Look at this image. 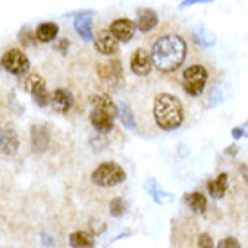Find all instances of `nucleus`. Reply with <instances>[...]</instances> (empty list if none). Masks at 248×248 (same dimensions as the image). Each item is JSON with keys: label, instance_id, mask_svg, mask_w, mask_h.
Here are the masks:
<instances>
[{"label": "nucleus", "instance_id": "nucleus-1", "mask_svg": "<svg viewBox=\"0 0 248 248\" xmlns=\"http://www.w3.org/2000/svg\"><path fill=\"white\" fill-rule=\"evenodd\" d=\"M187 42L180 34H164L156 40L153 47H151V63L156 67V70H160L164 74H171L174 70L184 65L187 60Z\"/></svg>", "mask_w": 248, "mask_h": 248}, {"label": "nucleus", "instance_id": "nucleus-2", "mask_svg": "<svg viewBox=\"0 0 248 248\" xmlns=\"http://www.w3.org/2000/svg\"><path fill=\"white\" fill-rule=\"evenodd\" d=\"M153 117L156 126L164 131H173L184 123V108L180 99L171 93H158L153 103Z\"/></svg>", "mask_w": 248, "mask_h": 248}, {"label": "nucleus", "instance_id": "nucleus-3", "mask_svg": "<svg viewBox=\"0 0 248 248\" xmlns=\"http://www.w3.org/2000/svg\"><path fill=\"white\" fill-rule=\"evenodd\" d=\"M209 81V70L202 63H192L182 72V90L191 95V97H200L203 93L205 87Z\"/></svg>", "mask_w": 248, "mask_h": 248}, {"label": "nucleus", "instance_id": "nucleus-4", "mask_svg": "<svg viewBox=\"0 0 248 248\" xmlns=\"http://www.w3.org/2000/svg\"><path fill=\"white\" fill-rule=\"evenodd\" d=\"M90 178L95 186L108 189V187H115L119 184H123L126 180V171L119 166L117 162H105V164H101L93 169Z\"/></svg>", "mask_w": 248, "mask_h": 248}, {"label": "nucleus", "instance_id": "nucleus-5", "mask_svg": "<svg viewBox=\"0 0 248 248\" xmlns=\"http://www.w3.org/2000/svg\"><path fill=\"white\" fill-rule=\"evenodd\" d=\"M22 87L25 92H29L32 95V99L38 106H47L50 99V93L47 90L45 81L42 79V76L38 74H27L22 81Z\"/></svg>", "mask_w": 248, "mask_h": 248}, {"label": "nucleus", "instance_id": "nucleus-6", "mask_svg": "<svg viewBox=\"0 0 248 248\" xmlns=\"http://www.w3.org/2000/svg\"><path fill=\"white\" fill-rule=\"evenodd\" d=\"M2 63V67L6 68L9 74H15V76H24L29 72V67H31V63L27 60L22 50L18 49H9L4 52V56L0 60Z\"/></svg>", "mask_w": 248, "mask_h": 248}, {"label": "nucleus", "instance_id": "nucleus-7", "mask_svg": "<svg viewBox=\"0 0 248 248\" xmlns=\"http://www.w3.org/2000/svg\"><path fill=\"white\" fill-rule=\"evenodd\" d=\"M93 42V47L97 52L101 54H106V56H110V54H115L119 49V42L117 38L113 36L110 31H99L95 34V38H92Z\"/></svg>", "mask_w": 248, "mask_h": 248}, {"label": "nucleus", "instance_id": "nucleus-8", "mask_svg": "<svg viewBox=\"0 0 248 248\" xmlns=\"http://www.w3.org/2000/svg\"><path fill=\"white\" fill-rule=\"evenodd\" d=\"M49 103L52 105V110L58 113H67L72 105H74V95L70 93L67 88H56L54 92L50 93Z\"/></svg>", "mask_w": 248, "mask_h": 248}, {"label": "nucleus", "instance_id": "nucleus-9", "mask_svg": "<svg viewBox=\"0 0 248 248\" xmlns=\"http://www.w3.org/2000/svg\"><path fill=\"white\" fill-rule=\"evenodd\" d=\"M113 121H115V115L101 108H92L90 112V123L99 133H110L113 130Z\"/></svg>", "mask_w": 248, "mask_h": 248}, {"label": "nucleus", "instance_id": "nucleus-10", "mask_svg": "<svg viewBox=\"0 0 248 248\" xmlns=\"http://www.w3.org/2000/svg\"><path fill=\"white\" fill-rule=\"evenodd\" d=\"M135 22H131L128 18H119L113 20L110 25V32L117 38V42H130L131 38L135 36Z\"/></svg>", "mask_w": 248, "mask_h": 248}, {"label": "nucleus", "instance_id": "nucleus-11", "mask_svg": "<svg viewBox=\"0 0 248 248\" xmlns=\"http://www.w3.org/2000/svg\"><path fill=\"white\" fill-rule=\"evenodd\" d=\"M20 148V139L16 131L11 128H0V153L13 156Z\"/></svg>", "mask_w": 248, "mask_h": 248}, {"label": "nucleus", "instance_id": "nucleus-12", "mask_svg": "<svg viewBox=\"0 0 248 248\" xmlns=\"http://www.w3.org/2000/svg\"><path fill=\"white\" fill-rule=\"evenodd\" d=\"M50 142V131L47 126H32L31 128V148L36 155H42L47 151Z\"/></svg>", "mask_w": 248, "mask_h": 248}, {"label": "nucleus", "instance_id": "nucleus-13", "mask_svg": "<svg viewBox=\"0 0 248 248\" xmlns=\"http://www.w3.org/2000/svg\"><path fill=\"white\" fill-rule=\"evenodd\" d=\"M131 72L135 76H148L153 68V63H151V56H149L146 50L142 49H137L131 56L130 62Z\"/></svg>", "mask_w": 248, "mask_h": 248}, {"label": "nucleus", "instance_id": "nucleus-14", "mask_svg": "<svg viewBox=\"0 0 248 248\" xmlns=\"http://www.w3.org/2000/svg\"><path fill=\"white\" fill-rule=\"evenodd\" d=\"M74 29L85 42H92V11L79 13L74 18Z\"/></svg>", "mask_w": 248, "mask_h": 248}, {"label": "nucleus", "instance_id": "nucleus-15", "mask_svg": "<svg viewBox=\"0 0 248 248\" xmlns=\"http://www.w3.org/2000/svg\"><path fill=\"white\" fill-rule=\"evenodd\" d=\"M156 25H158V15L153 9H140V11L137 13L135 27L140 32L153 31Z\"/></svg>", "mask_w": 248, "mask_h": 248}, {"label": "nucleus", "instance_id": "nucleus-16", "mask_svg": "<svg viewBox=\"0 0 248 248\" xmlns=\"http://www.w3.org/2000/svg\"><path fill=\"white\" fill-rule=\"evenodd\" d=\"M227 187H229V174L219 173L214 180H211L209 184H207V191H209V194H211L212 198L219 200V198H223L225 196Z\"/></svg>", "mask_w": 248, "mask_h": 248}, {"label": "nucleus", "instance_id": "nucleus-17", "mask_svg": "<svg viewBox=\"0 0 248 248\" xmlns=\"http://www.w3.org/2000/svg\"><path fill=\"white\" fill-rule=\"evenodd\" d=\"M58 32H60V29H58L56 24H52V22H45V24L38 25L34 34H36L38 42H42V44H49V42H52V40L58 36Z\"/></svg>", "mask_w": 248, "mask_h": 248}, {"label": "nucleus", "instance_id": "nucleus-18", "mask_svg": "<svg viewBox=\"0 0 248 248\" xmlns=\"http://www.w3.org/2000/svg\"><path fill=\"white\" fill-rule=\"evenodd\" d=\"M184 202L196 214H203L207 211V198H205V194H202V192H187V194H184Z\"/></svg>", "mask_w": 248, "mask_h": 248}, {"label": "nucleus", "instance_id": "nucleus-19", "mask_svg": "<svg viewBox=\"0 0 248 248\" xmlns=\"http://www.w3.org/2000/svg\"><path fill=\"white\" fill-rule=\"evenodd\" d=\"M146 191L149 192V196L155 200L156 203H164L168 198H173L171 194H168V192L162 189L160 184H158L155 178H149V180L146 182Z\"/></svg>", "mask_w": 248, "mask_h": 248}, {"label": "nucleus", "instance_id": "nucleus-20", "mask_svg": "<svg viewBox=\"0 0 248 248\" xmlns=\"http://www.w3.org/2000/svg\"><path fill=\"white\" fill-rule=\"evenodd\" d=\"M68 245L76 248H85V247H93V237L85 232V230H76L68 237Z\"/></svg>", "mask_w": 248, "mask_h": 248}, {"label": "nucleus", "instance_id": "nucleus-21", "mask_svg": "<svg viewBox=\"0 0 248 248\" xmlns=\"http://www.w3.org/2000/svg\"><path fill=\"white\" fill-rule=\"evenodd\" d=\"M194 40L202 47H212V45L216 44V36L209 29H205V27H200L198 31H194Z\"/></svg>", "mask_w": 248, "mask_h": 248}, {"label": "nucleus", "instance_id": "nucleus-22", "mask_svg": "<svg viewBox=\"0 0 248 248\" xmlns=\"http://www.w3.org/2000/svg\"><path fill=\"white\" fill-rule=\"evenodd\" d=\"M117 117L121 119V123L128 128V130H135V119L133 113L126 105H117Z\"/></svg>", "mask_w": 248, "mask_h": 248}, {"label": "nucleus", "instance_id": "nucleus-23", "mask_svg": "<svg viewBox=\"0 0 248 248\" xmlns=\"http://www.w3.org/2000/svg\"><path fill=\"white\" fill-rule=\"evenodd\" d=\"M126 209H128V205H126V202H124L123 198H113L112 202H110V212H112L115 217H121L126 212Z\"/></svg>", "mask_w": 248, "mask_h": 248}, {"label": "nucleus", "instance_id": "nucleus-24", "mask_svg": "<svg viewBox=\"0 0 248 248\" xmlns=\"http://www.w3.org/2000/svg\"><path fill=\"white\" fill-rule=\"evenodd\" d=\"M217 247H219V248H227V247L241 248V245H239V243H237V239H234V237H227V239H223V241L217 243Z\"/></svg>", "mask_w": 248, "mask_h": 248}, {"label": "nucleus", "instance_id": "nucleus-25", "mask_svg": "<svg viewBox=\"0 0 248 248\" xmlns=\"http://www.w3.org/2000/svg\"><path fill=\"white\" fill-rule=\"evenodd\" d=\"M198 247H202V248H211V247H214V245H212L211 236H209V234H202V236L198 237Z\"/></svg>", "mask_w": 248, "mask_h": 248}, {"label": "nucleus", "instance_id": "nucleus-26", "mask_svg": "<svg viewBox=\"0 0 248 248\" xmlns=\"http://www.w3.org/2000/svg\"><path fill=\"white\" fill-rule=\"evenodd\" d=\"M214 0H184L180 4V9H186V7H191V6H196V4H211Z\"/></svg>", "mask_w": 248, "mask_h": 248}, {"label": "nucleus", "instance_id": "nucleus-27", "mask_svg": "<svg viewBox=\"0 0 248 248\" xmlns=\"http://www.w3.org/2000/svg\"><path fill=\"white\" fill-rule=\"evenodd\" d=\"M232 137H234V139H241V137H247V131L243 130V128H236V130L232 131Z\"/></svg>", "mask_w": 248, "mask_h": 248}]
</instances>
